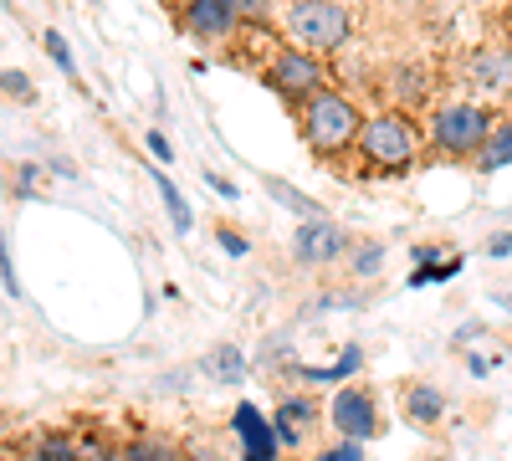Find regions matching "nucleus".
Listing matches in <instances>:
<instances>
[{
  "mask_svg": "<svg viewBox=\"0 0 512 461\" xmlns=\"http://www.w3.org/2000/svg\"><path fill=\"white\" fill-rule=\"evenodd\" d=\"M344 251V236H338V226H328V221H308L303 231H297V257L303 262H328V257H338Z\"/></svg>",
  "mask_w": 512,
  "mask_h": 461,
  "instance_id": "obj_10",
  "label": "nucleus"
},
{
  "mask_svg": "<svg viewBox=\"0 0 512 461\" xmlns=\"http://www.w3.org/2000/svg\"><path fill=\"white\" fill-rule=\"evenodd\" d=\"M487 251H492V257H507V251H512V231L492 236V241H487Z\"/></svg>",
  "mask_w": 512,
  "mask_h": 461,
  "instance_id": "obj_21",
  "label": "nucleus"
},
{
  "mask_svg": "<svg viewBox=\"0 0 512 461\" xmlns=\"http://www.w3.org/2000/svg\"><path fill=\"white\" fill-rule=\"evenodd\" d=\"M272 195H277L282 205H292V211H303L308 221H323V216H318V205H313L308 195H297V190H287V185H272Z\"/></svg>",
  "mask_w": 512,
  "mask_h": 461,
  "instance_id": "obj_15",
  "label": "nucleus"
},
{
  "mask_svg": "<svg viewBox=\"0 0 512 461\" xmlns=\"http://www.w3.org/2000/svg\"><path fill=\"white\" fill-rule=\"evenodd\" d=\"M472 82H477V88H487V93L512 88V52H502V47H482V52L472 57Z\"/></svg>",
  "mask_w": 512,
  "mask_h": 461,
  "instance_id": "obj_9",
  "label": "nucleus"
},
{
  "mask_svg": "<svg viewBox=\"0 0 512 461\" xmlns=\"http://www.w3.org/2000/svg\"><path fill=\"white\" fill-rule=\"evenodd\" d=\"M328 415H333V426L344 431L349 441H369L374 426H379V421H374V400H369L364 390H344V395L328 405Z\"/></svg>",
  "mask_w": 512,
  "mask_h": 461,
  "instance_id": "obj_6",
  "label": "nucleus"
},
{
  "mask_svg": "<svg viewBox=\"0 0 512 461\" xmlns=\"http://www.w3.org/2000/svg\"><path fill=\"white\" fill-rule=\"evenodd\" d=\"M128 461H175V451H169V446H154V441H139L134 451H128Z\"/></svg>",
  "mask_w": 512,
  "mask_h": 461,
  "instance_id": "obj_17",
  "label": "nucleus"
},
{
  "mask_svg": "<svg viewBox=\"0 0 512 461\" xmlns=\"http://www.w3.org/2000/svg\"><path fill=\"white\" fill-rule=\"evenodd\" d=\"M405 410L415 415L420 426H436V421H441V410H446V400H441V390H431V385H410Z\"/></svg>",
  "mask_w": 512,
  "mask_h": 461,
  "instance_id": "obj_11",
  "label": "nucleus"
},
{
  "mask_svg": "<svg viewBox=\"0 0 512 461\" xmlns=\"http://www.w3.org/2000/svg\"><path fill=\"white\" fill-rule=\"evenodd\" d=\"M512 164V123H497L492 139L482 144V170H507Z\"/></svg>",
  "mask_w": 512,
  "mask_h": 461,
  "instance_id": "obj_12",
  "label": "nucleus"
},
{
  "mask_svg": "<svg viewBox=\"0 0 512 461\" xmlns=\"http://www.w3.org/2000/svg\"><path fill=\"white\" fill-rule=\"evenodd\" d=\"M497 303H502V308H512V298H497Z\"/></svg>",
  "mask_w": 512,
  "mask_h": 461,
  "instance_id": "obj_27",
  "label": "nucleus"
},
{
  "mask_svg": "<svg viewBox=\"0 0 512 461\" xmlns=\"http://www.w3.org/2000/svg\"><path fill=\"white\" fill-rule=\"evenodd\" d=\"M210 374H216L221 385H236L241 374H246V354H241V349H231V344H221L216 354H210Z\"/></svg>",
  "mask_w": 512,
  "mask_h": 461,
  "instance_id": "obj_13",
  "label": "nucleus"
},
{
  "mask_svg": "<svg viewBox=\"0 0 512 461\" xmlns=\"http://www.w3.org/2000/svg\"><path fill=\"white\" fill-rule=\"evenodd\" d=\"M318 461H323V456H318Z\"/></svg>",
  "mask_w": 512,
  "mask_h": 461,
  "instance_id": "obj_28",
  "label": "nucleus"
},
{
  "mask_svg": "<svg viewBox=\"0 0 512 461\" xmlns=\"http://www.w3.org/2000/svg\"><path fill=\"white\" fill-rule=\"evenodd\" d=\"M359 267L369 272V267H379V246H369V251H359Z\"/></svg>",
  "mask_w": 512,
  "mask_h": 461,
  "instance_id": "obj_25",
  "label": "nucleus"
},
{
  "mask_svg": "<svg viewBox=\"0 0 512 461\" xmlns=\"http://www.w3.org/2000/svg\"><path fill=\"white\" fill-rule=\"evenodd\" d=\"M359 144H364V159L384 164V170H400V164H410V159H415L420 134H415V123H410L405 113H379V118H369V123H364Z\"/></svg>",
  "mask_w": 512,
  "mask_h": 461,
  "instance_id": "obj_3",
  "label": "nucleus"
},
{
  "mask_svg": "<svg viewBox=\"0 0 512 461\" xmlns=\"http://www.w3.org/2000/svg\"><path fill=\"white\" fill-rule=\"evenodd\" d=\"M303 134L318 154H333V149H344L359 129V108L344 98V93H313L303 103Z\"/></svg>",
  "mask_w": 512,
  "mask_h": 461,
  "instance_id": "obj_1",
  "label": "nucleus"
},
{
  "mask_svg": "<svg viewBox=\"0 0 512 461\" xmlns=\"http://www.w3.org/2000/svg\"><path fill=\"white\" fill-rule=\"evenodd\" d=\"M323 461H359V446H354V441H349V446H338V451H328V456H323Z\"/></svg>",
  "mask_w": 512,
  "mask_h": 461,
  "instance_id": "obj_23",
  "label": "nucleus"
},
{
  "mask_svg": "<svg viewBox=\"0 0 512 461\" xmlns=\"http://www.w3.org/2000/svg\"><path fill=\"white\" fill-rule=\"evenodd\" d=\"M149 149H154L159 159H169V144H164V134H149Z\"/></svg>",
  "mask_w": 512,
  "mask_h": 461,
  "instance_id": "obj_26",
  "label": "nucleus"
},
{
  "mask_svg": "<svg viewBox=\"0 0 512 461\" xmlns=\"http://www.w3.org/2000/svg\"><path fill=\"white\" fill-rule=\"evenodd\" d=\"M36 461H82V456H77L67 441H41V446H36Z\"/></svg>",
  "mask_w": 512,
  "mask_h": 461,
  "instance_id": "obj_16",
  "label": "nucleus"
},
{
  "mask_svg": "<svg viewBox=\"0 0 512 461\" xmlns=\"http://www.w3.org/2000/svg\"><path fill=\"white\" fill-rule=\"evenodd\" d=\"M431 134L451 154H472V149H482L492 139V113L477 108V103H451V108L436 113V129Z\"/></svg>",
  "mask_w": 512,
  "mask_h": 461,
  "instance_id": "obj_4",
  "label": "nucleus"
},
{
  "mask_svg": "<svg viewBox=\"0 0 512 461\" xmlns=\"http://www.w3.org/2000/svg\"><path fill=\"white\" fill-rule=\"evenodd\" d=\"M47 52H52V62H57L62 72H77V67H72V52H67V41H62L57 31H47Z\"/></svg>",
  "mask_w": 512,
  "mask_h": 461,
  "instance_id": "obj_18",
  "label": "nucleus"
},
{
  "mask_svg": "<svg viewBox=\"0 0 512 461\" xmlns=\"http://www.w3.org/2000/svg\"><path fill=\"white\" fill-rule=\"evenodd\" d=\"M231 426L246 441V461H272L277 456V436L267 431V421H262V410H256V405H236Z\"/></svg>",
  "mask_w": 512,
  "mask_h": 461,
  "instance_id": "obj_7",
  "label": "nucleus"
},
{
  "mask_svg": "<svg viewBox=\"0 0 512 461\" xmlns=\"http://www.w3.org/2000/svg\"><path fill=\"white\" fill-rule=\"evenodd\" d=\"M287 26H292L303 52H338L349 36V11L338 6V0H297Z\"/></svg>",
  "mask_w": 512,
  "mask_h": 461,
  "instance_id": "obj_2",
  "label": "nucleus"
},
{
  "mask_svg": "<svg viewBox=\"0 0 512 461\" xmlns=\"http://www.w3.org/2000/svg\"><path fill=\"white\" fill-rule=\"evenodd\" d=\"M6 88H11L16 98H31V88H26V72H6Z\"/></svg>",
  "mask_w": 512,
  "mask_h": 461,
  "instance_id": "obj_20",
  "label": "nucleus"
},
{
  "mask_svg": "<svg viewBox=\"0 0 512 461\" xmlns=\"http://www.w3.org/2000/svg\"><path fill=\"white\" fill-rule=\"evenodd\" d=\"M221 241H226V251H236V257H241V251H246V241H241L236 231H221Z\"/></svg>",
  "mask_w": 512,
  "mask_h": 461,
  "instance_id": "obj_24",
  "label": "nucleus"
},
{
  "mask_svg": "<svg viewBox=\"0 0 512 461\" xmlns=\"http://www.w3.org/2000/svg\"><path fill=\"white\" fill-rule=\"evenodd\" d=\"M0 277H6L11 292H21V282H16V272H11V251H6V241H0Z\"/></svg>",
  "mask_w": 512,
  "mask_h": 461,
  "instance_id": "obj_19",
  "label": "nucleus"
},
{
  "mask_svg": "<svg viewBox=\"0 0 512 461\" xmlns=\"http://www.w3.org/2000/svg\"><path fill=\"white\" fill-rule=\"evenodd\" d=\"M159 195H164V205H169V221H175V231H190V226H195V221H190V205L180 200V190L169 185L164 175H159Z\"/></svg>",
  "mask_w": 512,
  "mask_h": 461,
  "instance_id": "obj_14",
  "label": "nucleus"
},
{
  "mask_svg": "<svg viewBox=\"0 0 512 461\" xmlns=\"http://www.w3.org/2000/svg\"><path fill=\"white\" fill-rule=\"evenodd\" d=\"M236 21V0H190V11H185V26L195 36H226Z\"/></svg>",
  "mask_w": 512,
  "mask_h": 461,
  "instance_id": "obj_8",
  "label": "nucleus"
},
{
  "mask_svg": "<svg viewBox=\"0 0 512 461\" xmlns=\"http://www.w3.org/2000/svg\"><path fill=\"white\" fill-rule=\"evenodd\" d=\"M267 0H236V16H262Z\"/></svg>",
  "mask_w": 512,
  "mask_h": 461,
  "instance_id": "obj_22",
  "label": "nucleus"
},
{
  "mask_svg": "<svg viewBox=\"0 0 512 461\" xmlns=\"http://www.w3.org/2000/svg\"><path fill=\"white\" fill-rule=\"evenodd\" d=\"M272 82L287 93V98H313V93H323L318 82H323V67H318V57L313 52H282L277 57V67H272Z\"/></svg>",
  "mask_w": 512,
  "mask_h": 461,
  "instance_id": "obj_5",
  "label": "nucleus"
}]
</instances>
